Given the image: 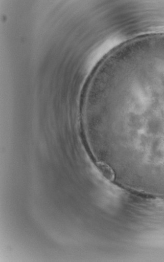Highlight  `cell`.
Masks as SVG:
<instances>
[{"label":"cell","mask_w":164,"mask_h":262,"mask_svg":"<svg viewBox=\"0 0 164 262\" xmlns=\"http://www.w3.org/2000/svg\"><path fill=\"white\" fill-rule=\"evenodd\" d=\"M135 62L118 75L103 122V145L116 149V173L146 189L164 191V77Z\"/></svg>","instance_id":"obj_1"}]
</instances>
